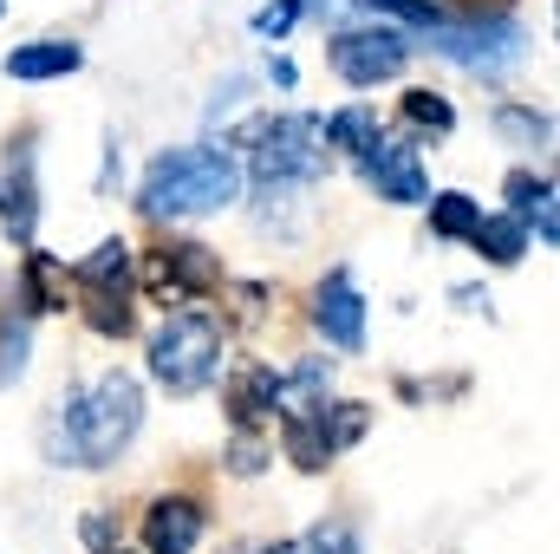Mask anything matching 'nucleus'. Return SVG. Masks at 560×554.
Returning a JSON list of instances; mask_svg holds the SVG:
<instances>
[{
	"mask_svg": "<svg viewBox=\"0 0 560 554\" xmlns=\"http://www.w3.org/2000/svg\"><path fill=\"white\" fill-rule=\"evenodd\" d=\"M242 189V163L215 143H196V150H170L143 170V216H209L222 203H235Z\"/></svg>",
	"mask_w": 560,
	"mask_h": 554,
	"instance_id": "obj_1",
	"label": "nucleus"
},
{
	"mask_svg": "<svg viewBox=\"0 0 560 554\" xmlns=\"http://www.w3.org/2000/svg\"><path fill=\"white\" fill-rule=\"evenodd\" d=\"M59 412H72V437H66V457L72 463H85V470H98V463H112L131 437H138L143 424V392L138 379H125V372H105L85 399H72V405H59Z\"/></svg>",
	"mask_w": 560,
	"mask_h": 554,
	"instance_id": "obj_2",
	"label": "nucleus"
},
{
	"mask_svg": "<svg viewBox=\"0 0 560 554\" xmlns=\"http://www.w3.org/2000/svg\"><path fill=\"white\" fill-rule=\"evenodd\" d=\"M215 372H222V320H215V313H196V307L170 313V320L156 326V339H150V379H156L163 392L189 399V392H202Z\"/></svg>",
	"mask_w": 560,
	"mask_h": 554,
	"instance_id": "obj_3",
	"label": "nucleus"
},
{
	"mask_svg": "<svg viewBox=\"0 0 560 554\" xmlns=\"http://www.w3.org/2000/svg\"><path fill=\"white\" fill-rule=\"evenodd\" d=\"M248 157H255V176H261V189H275V183H306V176H319L326 170V125L319 118H268V125H255L248 131Z\"/></svg>",
	"mask_w": 560,
	"mask_h": 554,
	"instance_id": "obj_4",
	"label": "nucleus"
},
{
	"mask_svg": "<svg viewBox=\"0 0 560 554\" xmlns=\"http://www.w3.org/2000/svg\"><path fill=\"white\" fill-rule=\"evenodd\" d=\"M365 424H372L365 405H287L280 443H287V457H293L300 470H326L346 443L365 437Z\"/></svg>",
	"mask_w": 560,
	"mask_h": 554,
	"instance_id": "obj_5",
	"label": "nucleus"
},
{
	"mask_svg": "<svg viewBox=\"0 0 560 554\" xmlns=\"http://www.w3.org/2000/svg\"><path fill=\"white\" fill-rule=\"evenodd\" d=\"M430 46L443 53V59H456V66H469V72H509L515 59H522V46H528V33L515 26V20H469V26H430Z\"/></svg>",
	"mask_w": 560,
	"mask_h": 554,
	"instance_id": "obj_6",
	"label": "nucleus"
},
{
	"mask_svg": "<svg viewBox=\"0 0 560 554\" xmlns=\"http://www.w3.org/2000/svg\"><path fill=\"white\" fill-rule=\"evenodd\" d=\"M143 287H150L156 300L183 307V300H202V293L222 287V262H215L202 242H163L156 255H143Z\"/></svg>",
	"mask_w": 560,
	"mask_h": 554,
	"instance_id": "obj_7",
	"label": "nucleus"
},
{
	"mask_svg": "<svg viewBox=\"0 0 560 554\" xmlns=\"http://www.w3.org/2000/svg\"><path fill=\"white\" fill-rule=\"evenodd\" d=\"M405 59H411V46H405V33H392V26H365V33H339L332 39V72L346 79V85H378V79H398L405 72Z\"/></svg>",
	"mask_w": 560,
	"mask_h": 554,
	"instance_id": "obj_8",
	"label": "nucleus"
},
{
	"mask_svg": "<svg viewBox=\"0 0 560 554\" xmlns=\"http://www.w3.org/2000/svg\"><path fill=\"white\" fill-rule=\"evenodd\" d=\"M359 170H365V183L378 189V203H423L418 150H405V143H392V138H372L359 150Z\"/></svg>",
	"mask_w": 560,
	"mask_h": 554,
	"instance_id": "obj_9",
	"label": "nucleus"
},
{
	"mask_svg": "<svg viewBox=\"0 0 560 554\" xmlns=\"http://www.w3.org/2000/svg\"><path fill=\"white\" fill-rule=\"evenodd\" d=\"M313 320H319V333H326L332 346H346V353H359V346H365V300L352 293V275H346V268H332V275H326Z\"/></svg>",
	"mask_w": 560,
	"mask_h": 554,
	"instance_id": "obj_10",
	"label": "nucleus"
},
{
	"mask_svg": "<svg viewBox=\"0 0 560 554\" xmlns=\"http://www.w3.org/2000/svg\"><path fill=\"white\" fill-rule=\"evenodd\" d=\"M196 542H202V509H196L189 496L150 503V516H143V549L150 554H196Z\"/></svg>",
	"mask_w": 560,
	"mask_h": 554,
	"instance_id": "obj_11",
	"label": "nucleus"
},
{
	"mask_svg": "<svg viewBox=\"0 0 560 554\" xmlns=\"http://www.w3.org/2000/svg\"><path fill=\"white\" fill-rule=\"evenodd\" d=\"M280 399H287V379H280L275 366H248V372H235L229 379V412L242 430H255V424H268L280 412Z\"/></svg>",
	"mask_w": 560,
	"mask_h": 554,
	"instance_id": "obj_12",
	"label": "nucleus"
},
{
	"mask_svg": "<svg viewBox=\"0 0 560 554\" xmlns=\"http://www.w3.org/2000/svg\"><path fill=\"white\" fill-rule=\"evenodd\" d=\"M33 216H39V196H33V150L20 143V150L7 157V170H0V222H7L20 242H33Z\"/></svg>",
	"mask_w": 560,
	"mask_h": 554,
	"instance_id": "obj_13",
	"label": "nucleus"
},
{
	"mask_svg": "<svg viewBox=\"0 0 560 554\" xmlns=\"http://www.w3.org/2000/svg\"><path fill=\"white\" fill-rule=\"evenodd\" d=\"M509 203H515L509 216H515L522 229L535 222V235H541V242L555 249V242H560V222H555V183H548V176H528V170H515V176H509Z\"/></svg>",
	"mask_w": 560,
	"mask_h": 554,
	"instance_id": "obj_14",
	"label": "nucleus"
},
{
	"mask_svg": "<svg viewBox=\"0 0 560 554\" xmlns=\"http://www.w3.org/2000/svg\"><path fill=\"white\" fill-rule=\"evenodd\" d=\"M79 46L72 39H33V46H20V53H7V72L13 79H66V72H79Z\"/></svg>",
	"mask_w": 560,
	"mask_h": 554,
	"instance_id": "obj_15",
	"label": "nucleus"
},
{
	"mask_svg": "<svg viewBox=\"0 0 560 554\" xmlns=\"http://www.w3.org/2000/svg\"><path fill=\"white\" fill-rule=\"evenodd\" d=\"M469 242H476L495 268H515V262L528 255V229H522L515 216H482V222L469 229Z\"/></svg>",
	"mask_w": 560,
	"mask_h": 554,
	"instance_id": "obj_16",
	"label": "nucleus"
},
{
	"mask_svg": "<svg viewBox=\"0 0 560 554\" xmlns=\"http://www.w3.org/2000/svg\"><path fill=\"white\" fill-rule=\"evenodd\" d=\"M85 320H92V333H105V339H125V333L138 326L125 287H85Z\"/></svg>",
	"mask_w": 560,
	"mask_h": 554,
	"instance_id": "obj_17",
	"label": "nucleus"
},
{
	"mask_svg": "<svg viewBox=\"0 0 560 554\" xmlns=\"http://www.w3.org/2000/svg\"><path fill=\"white\" fill-rule=\"evenodd\" d=\"M66 268L52 262V255H26V313H52V307H66Z\"/></svg>",
	"mask_w": 560,
	"mask_h": 554,
	"instance_id": "obj_18",
	"label": "nucleus"
},
{
	"mask_svg": "<svg viewBox=\"0 0 560 554\" xmlns=\"http://www.w3.org/2000/svg\"><path fill=\"white\" fill-rule=\"evenodd\" d=\"M482 222V203H469L463 189H450V196H436L430 203V229L443 235V242H469V229Z\"/></svg>",
	"mask_w": 560,
	"mask_h": 554,
	"instance_id": "obj_19",
	"label": "nucleus"
},
{
	"mask_svg": "<svg viewBox=\"0 0 560 554\" xmlns=\"http://www.w3.org/2000/svg\"><path fill=\"white\" fill-rule=\"evenodd\" d=\"M372 138H378V112H372V105H346L339 118H326V143H332V150H352V157H359Z\"/></svg>",
	"mask_w": 560,
	"mask_h": 554,
	"instance_id": "obj_20",
	"label": "nucleus"
},
{
	"mask_svg": "<svg viewBox=\"0 0 560 554\" xmlns=\"http://www.w3.org/2000/svg\"><path fill=\"white\" fill-rule=\"evenodd\" d=\"M125 275H131V249L125 242H105V249H92L85 262H79V287H125Z\"/></svg>",
	"mask_w": 560,
	"mask_h": 554,
	"instance_id": "obj_21",
	"label": "nucleus"
},
{
	"mask_svg": "<svg viewBox=\"0 0 560 554\" xmlns=\"http://www.w3.org/2000/svg\"><path fill=\"white\" fill-rule=\"evenodd\" d=\"M26 372V320H0V385H13Z\"/></svg>",
	"mask_w": 560,
	"mask_h": 554,
	"instance_id": "obj_22",
	"label": "nucleus"
},
{
	"mask_svg": "<svg viewBox=\"0 0 560 554\" xmlns=\"http://www.w3.org/2000/svg\"><path fill=\"white\" fill-rule=\"evenodd\" d=\"M405 118L423 125V131H450V125H456L450 99H436V92H405Z\"/></svg>",
	"mask_w": 560,
	"mask_h": 554,
	"instance_id": "obj_23",
	"label": "nucleus"
},
{
	"mask_svg": "<svg viewBox=\"0 0 560 554\" xmlns=\"http://www.w3.org/2000/svg\"><path fill=\"white\" fill-rule=\"evenodd\" d=\"M495 125H502L509 138H528V143L548 138V118H535V112H515V105H502V112H495Z\"/></svg>",
	"mask_w": 560,
	"mask_h": 554,
	"instance_id": "obj_24",
	"label": "nucleus"
},
{
	"mask_svg": "<svg viewBox=\"0 0 560 554\" xmlns=\"http://www.w3.org/2000/svg\"><path fill=\"white\" fill-rule=\"evenodd\" d=\"M372 13H398V20H418V26H436L443 20V7H430V0H365Z\"/></svg>",
	"mask_w": 560,
	"mask_h": 554,
	"instance_id": "obj_25",
	"label": "nucleus"
},
{
	"mask_svg": "<svg viewBox=\"0 0 560 554\" xmlns=\"http://www.w3.org/2000/svg\"><path fill=\"white\" fill-rule=\"evenodd\" d=\"M293 13H300V7H293V0H275V7H261V13H255V26H261V33H268V39H280V33H287V26H293Z\"/></svg>",
	"mask_w": 560,
	"mask_h": 554,
	"instance_id": "obj_26",
	"label": "nucleus"
},
{
	"mask_svg": "<svg viewBox=\"0 0 560 554\" xmlns=\"http://www.w3.org/2000/svg\"><path fill=\"white\" fill-rule=\"evenodd\" d=\"M261 463H268V443H261V437H242V443H235V470H242V476H255Z\"/></svg>",
	"mask_w": 560,
	"mask_h": 554,
	"instance_id": "obj_27",
	"label": "nucleus"
},
{
	"mask_svg": "<svg viewBox=\"0 0 560 554\" xmlns=\"http://www.w3.org/2000/svg\"><path fill=\"white\" fill-rule=\"evenodd\" d=\"M300 554H352V535H346V529H319Z\"/></svg>",
	"mask_w": 560,
	"mask_h": 554,
	"instance_id": "obj_28",
	"label": "nucleus"
},
{
	"mask_svg": "<svg viewBox=\"0 0 560 554\" xmlns=\"http://www.w3.org/2000/svg\"><path fill=\"white\" fill-rule=\"evenodd\" d=\"M293 7H326V0H293Z\"/></svg>",
	"mask_w": 560,
	"mask_h": 554,
	"instance_id": "obj_29",
	"label": "nucleus"
}]
</instances>
